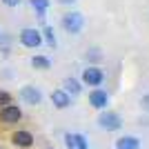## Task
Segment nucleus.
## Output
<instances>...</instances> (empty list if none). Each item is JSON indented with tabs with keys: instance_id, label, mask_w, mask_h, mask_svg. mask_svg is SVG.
Instances as JSON below:
<instances>
[{
	"instance_id": "1",
	"label": "nucleus",
	"mask_w": 149,
	"mask_h": 149,
	"mask_svg": "<svg viewBox=\"0 0 149 149\" xmlns=\"http://www.w3.org/2000/svg\"><path fill=\"white\" fill-rule=\"evenodd\" d=\"M20 45L22 47H29V49H36V47H40L42 45V33L38 29H33V27H25V29L20 31Z\"/></svg>"
},
{
	"instance_id": "2",
	"label": "nucleus",
	"mask_w": 149,
	"mask_h": 149,
	"mask_svg": "<svg viewBox=\"0 0 149 149\" xmlns=\"http://www.w3.org/2000/svg\"><path fill=\"white\" fill-rule=\"evenodd\" d=\"M82 25H85V18H82L80 11H69L62 16V27L67 33H80Z\"/></svg>"
},
{
	"instance_id": "3",
	"label": "nucleus",
	"mask_w": 149,
	"mask_h": 149,
	"mask_svg": "<svg viewBox=\"0 0 149 149\" xmlns=\"http://www.w3.org/2000/svg\"><path fill=\"white\" fill-rule=\"evenodd\" d=\"M98 127L105 131H118L123 127V120L116 111H102L98 116Z\"/></svg>"
},
{
	"instance_id": "4",
	"label": "nucleus",
	"mask_w": 149,
	"mask_h": 149,
	"mask_svg": "<svg viewBox=\"0 0 149 149\" xmlns=\"http://www.w3.org/2000/svg\"><path fill=\"white\" fill-rule=\"evenodd\" d=\"M22 120V111L18 105H5L0 107V123L2 125H16Z\"/></svg>"
},
{
	"instance_id": "5",
	"label": "nucleus",
	"mask_w": 149,
	"mask_h": 149,
	"mask_svg": "<svg viewBox=\"0 0 149 149\" xmlns=\"http://www.w3.org/2000/svg\"><path fill=\"white\" fill-rule=\"evenodd\" d=\"M102 80H105V74H102V69H100V67L89 65L87 69H82V82H85V85H89V87H98V85H102Z\"/></svg>"
},
{
	"instance_id": "6",
	"label": "nucleus",
	"mask_w": 149,
	"mask_h": 149,
	"mask_svg": "<svg viewBox=\"0 0 149 149\" xmlns=\"http://www.w3.org/2000/svg\"><path fill=\"white\" fill-rule=\"evenodd\" d=\"M20 98L25 100L27 105L36 107V105H40V102H42V93H40V89L33 87V85H25V87L20 89Z\"/></svg>"
},
{
	"instance_id": "7",
	"label": "nucleus",
	"mask_w": 149,
	"mask_h": 149,
	"mask_svg": "<svg viewBox=\"0 0 149 149\" xmlns=\"http://www.w3.org/2000/svg\"><path fill=\"white\" fill-rule=\"evenodd\" d=\"M11 143L20 149H29L33 145V136H31V131H25V129H18L11 134Z\"/></svg>"
},
{
	"instance_id": "8",
	"label": "nucleus",
	"mask_w": 149,
	"mask_h": 149,
	"mask_svg": "<svg viewBox=\"0 0 149 149\" xmlns=\"http://www.w3.org/2000/svg\"><path fill=\"white\" fill-rule=\"evenodd\" d=\"M89 105L96 107V109H105V107L109 105V93H107L105 89H93V91L89 93Z\"/></svg>"
},
{
	"instance_id": "9",
	"label": "nucleus",
	"mask_w": 149,
	"mask_h": 149,
	"mask_svg": "<svg viewBox=\"0 0 149 149\" xmlns=\"http://www.w3.org/2000/svg\"><path fill=\"white\" fill-rule=\"evenodd\" d=\"M51 102H54L56 109H67V107L71 105V96H69L65 89H54V91H51Z\"/></svg>"
},
{
	"instance_id": "10",
	"label": "nucleus",
	"mask_w": 149,
	"mask_h": 149,
	"mask_svg": "<svg viewBox=\"0 0 149 149\" xmlns=\"http://www.w3.org/2000/svg\"><path fill=\"white\" fill-rule=\"evenodd\" d=\"M65 145L69 149H87V138L82 134H65Z\"/></svg>"
},
{
	"instance_id": "11",
	"label": "nucleus",
	"mask_w": 149,
	"mask_h": 149,
	"mask_svg": "<svg viewBox=\"0 0 149 149\" xmlns=\"http://www.w3.org/2000/svg\"><path fill=\"white\" fill-rule=\"evenodd\" d=\"M116 149H140V140L136 136H123L116 140Z\"/></svg>"
},
{
	"instance_id": "12",
	"label": "nucleus",
	"mask_w": 149,
	"mask_h": 149,
	"mask_svg": "<svg viewBox=\"0 0 149 149\" xmlns=\"http://www.w3.org/2000/svg\"><path fill=\"white\" fill-rule=\"evenodd\" d=\"M62 89H65L69 96H78V93L82 91L80 82L76 80V78H65V80H62Z\"/></svg>"
},
{
	"instance_id": "13",
	"label": "nucleus",
	"mask_w": 149,
	"mask_h": 149,
	"mask_svg": "<svg viewBox=\"0 0 149 149\" xmlns=\"http://www.w3.org/2000/svg\"><path fill=\"white\" fill-rule=\"evenodd\" d=\"M31 67L38 69V71H47V69H51V60L47 56H33L31 58Z\"/></svg>"
},
{
	"instance_id": "14",
	"label": "nucleus",
	"mask_w": 149,
	"mask_h": 149,
	"mask_svg": "<svg viewBox=\"0 0 149 149\" xmlns=\"http://www.w3.org/2000/svg\"><path fill=\"white\" fill-rule=\"evenodd\" d=\"M31 7L36 9L38 18H45V11H47V7H49V0H31Z\"/></svg>"
},
{
	"instance_id": "15",
	"label": "nucleus",
	"mask_w": 149,
	"mask_h": 149,
	"mask_svg": "<svg viewBox=\"0 0 149 149\" xmlns=\"http://www.w3.org/2000/svg\"><path fill=\"white\" fill-rule=\"evenodd\" d=\"M42 36H45V40H47V45L49 47H56V36H54V27H45L42 29Z\"/></svg>"
},
{
	"instance_id": "16",
	"label": "nucleus",
	"mask_w": 149,
	"mask_h": 149,
	"mask_svg": "<svg viewBox=\"0 0 149 149\" xmlns=\"http://www.w3.org/2000/svg\"><path fill=\"white\" fill-rule=\"evenodd\" d=\"M100 58H102V54H100V49H96V47L87 51V60H91V62H98Z\"/></svg>"
},
{
	"instance_id": "17",
	"label": "nucleus",
	"mask_w": 149,
	"mask_h": 149,
	"mask_svg": "<svg viewBox=\"0 0 149 149\" xmlns=\"http://www.w3.org/2000/svg\"><path fill=\"white\" fill-rule=\"evenodd\" d=\"M5 105H11V93L0 89V107H5Z\"/></svg>"
},
{
	"instance_id": "18",
	"label": "nucleus",
	"mask_w": 149,
	"mask_h": 149,
	"mask_svg": "<svg viewBox=\"0 0 149 149\" xmlns=\"http://www.w3.org/2000/svg\"><path fill=\"white\" fill-rule=\"evenodd\" d=\"M140 107H143L145 111H149V93H147V96H143V98H140Z\"/></svg>"
},
{
	"instance_id": "19",
	"label": "nucleus",
	"mask_w": 149,
	"mask_h": 149,
	"mask_svg": "<svg viewBox=\"0 0 149 149\" xmlns=\"http://www.w3.org/2000/svg\"><path fill=\"white\" fill-rule=\"evenodd\" d=\"M0 2H2L5 7H18L20 2H22V0H0Z\"/></svg>"
},
{
	"instance_id": "20",
	"label": "nucleus",
	"mask_w": 149,
	"mask_h": 149,
	"mask_svg": "<svg viewBox=\"0 0 149 149\" xmlns=\"http://www.w3.org/2000/svg\"><path fill=\"white\" fill-rule=\"evenodd\" d=\"M60 5H74V2H78V0H58Z\"/></svg>"
}]
</instances>
